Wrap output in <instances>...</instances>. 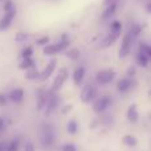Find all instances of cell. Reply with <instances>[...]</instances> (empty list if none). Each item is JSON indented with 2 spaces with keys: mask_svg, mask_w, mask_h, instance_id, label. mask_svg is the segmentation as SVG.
Instances as JSON below:
<instances>
[{
  "mask_svg": "<svg viewBox=\"0 0 151 151\" xmlns=\"http://www.w3.org/2000/svg\"><path fill=\"white\" fill-rule=\"evenodd\" d=\"M20 150V139L13 138L12 141H9V143L5 147V151H19Z\"/></svg>",
  "mask_w": 151,
  "mask_h": 151,
  "instance_id": "obj_17",
  "label": "cell"
},
{
  "mask_svg": "<svg viewBox=\"0 0 151 151\" xmlns=\"http://www.w3.org/2000/svg\"><path fill=\"white\" fill-rule=\"evenodd\" d=\"M65 56L70 60H77L80 57V50L77 48H70V49H66L65 50Z\"/></svg>",
  "mask_w": 151,
  "mask_h": 151,
  "instance_id": "obj_22",
  "label": "cell"
},
{
  "mask_svg": "<svg viewBox=\"0 0 151 151\" xmlns=\"http://www.w3.org/2000/svg\"><path fill=\"white\" fill-rule=\"evenodd\" d=\"M73 110V105H70V104H66V105H63V107H61V114L63 115H66V114H69V113Z\"/></svg>",
  "mask_w": 151,
  "mask_h": 151,
  "instance_id": "obj_28",
  "label": "cell"
},
{
  "mask_svg": "<svg viewBox=\"0 0 151 151\" xmlns=\"http://www.w3.org/2000/svg\"><path fill=\"white\" fill-rule=\"evenodd\" d=\"M110 104H111V99H110L109 96L99 97V98H97L96 101H94L93 110L96 113H102V111H105V110H106L107 107L110 106Z\"/></svg>",
  "mask_w": 151,
  "mask_h": 151,
  "instance_id": "obj_6",
  "label": "cell"
},
{
  "mask_svg": "<svg viewBox=\"0 0 151 151\" xmlns=\"http://www.w3.org/2000/svg\"><path fill=\"white\" fill-rule=\"evenodd\" d=\"M118 36H119V33H114V32H111L110 35H107V36L104 39V41H102V47L106 48V47H110L111 44H114L115 40L118 39Z\"/></svg>",
  "mask_w": 151,
  "mask_h": 151,
  "instance_id": "obj_15",
  "label": "cell"
},
{
  "mask_svg": "<svg viewBox=\"0 0 151 151\" xmlns=\"http://www.w3.org/2000/svg\"><path fill=\"white\" fill-rule=\"evenodd\" d=\"M24 151H36L33 142L27 141V142H25V145H24Z\"/></svg>",
  "mask_w": 151,
  "mask_h": 151,
  "instance_id": "obj_31",
  "label": "cell"
},
{
  "mask_svg": "<svg viewBox=\"0 0 151 151\" xmlns=\"http://www.w3.org/2000/svg\"><path fill=\"white\" fill-rule=\"evenodd\" d=\"M0 1H4V0H0Z\"/></svg>",
  "mask_w": 151,
  "mask_h": 151,
  "instance_id": "obj_35",
  "label": "cell"
},
{
  "mask_svg": "<svg viewBox=\"0 0 151 151\" xmlns=\"http://www.w3.org/2000/svg\"><path fill=\"white\" fill-rule=\"evenodd\" d=\"M131 48V32L129 35H126L122 40V44H121V49H119V56L121 57H125L129 55Z\"/></svg>",
  "mask_w": 151,
  "mask_h": 151,
  "instance_id": "obj_11",
  "label": "cell"
},
{
  "mask_svg": "<svg viewBox=\"0 0 151 151\" xmlns=\"http://www.w3.org/2000/svg\"><path fill=\"white\" fill-rule=\"evenodd\" d=\"M115 9H117V3H111V4H109L107 8L105 9V12L102 13V19H109L110 16L114 15Z\"/></svg>",
  "mask_w": 151,
  "mask_h": 151,
  "instance_id": "obj_18",
  "label": "cell"
},
{
  "mask_svg": "<svg viewBox=\"0 0 151 151\" xmlns=\"http://www.w3.org/2000/svg\"><path fill=\"white\" fill-rule=\"evenodd\" d=\"M33 47H31V45H28V47L23 48L20 52V57L21 58H31L32 56H33Z\"/></svg>",
  "mask_w": 151,
  "mask_h": 151,
  "instance_id": "obj_21",
  "label": "cell"
},
{
  "mask_svg": "<svg viewBox=\"0 0 151 151\" xmlns=\"http://www.w3.org/2000/svg\"><path fill=\"white\" fill-rule=\"evenodd\" d=\"M4 127H5V121L3 117H0V133L4 130Z\"/></svg>",
  "mask_w": 151,
  "mask_h": 151,
  "instance_id": "obj_32",
  "label": "cell"
},
{
  "mask_svg": "<svg viewBox=\"0 0 151 151\" xmlns=\"http://www.w3.org/2000/svg\"><path fill=\"white\" fill-rule=\"evenodd\" d=\"M80 99L83 104H90L97 99V89L93 85H85L80 93Z\"/></svg>",
  "mask_w": 151,
  "mask_h": 151,
  "instance_id": "obj_4",
  "label": "cell"
},
{
  "mask_svg": "<svg viewBox=\"0 0 151 151\" xmlns=\"http://www.w3.org/2000/svg\"><path fill=\"white\" fill-rule=\"evenodd\" d=\"M36 66V63H35L33 58H21L20 63H19V69L20 70H28L31 68H35Z\"/></svg>",
  "mask_w": 151,
  "mask_h": 151,
  "instance_id": "obj_13",
  "label": "cell"
},
{
  "mask_svg": "<svg viewBox=\"0 0 151 151\" xmlns=\"http://www.w3.org/2000/svg\"><path fill=\"white\" fill-rule=\"evenodd\" d=\"M5 147L7 146H5L4 143H0V151H5Z\"/></svg>",
  "mask_w": 151,
  "mask_h": 151,
  "instance_id": "obj_33",
  "label": "cell"
},
{
  "mask_svg": "<svg viewBox=\"0 0 151 151\" xmlns=\"http://www.w3.org/2000/svg\"><path fill=\"white\" fill-rule=\"evenodd\" d=\"M123 143H126L127 146H135L137 139L134 138V137H131V135H126L125 138H123Z\"/></svg>",
  "mask_w": 151,
  "mask_h": 151,
  "instance_id": "obj_27",
  "label": "cell"
},
{
  "mask_svg": "<svg viewBox=\"0 0 151 151\" xmlns=\"http://www.w3.org/2000/svg\"><path fill=\"white\" fill-rule=\"evenodd\" d=\"M127 118L130 121H137V118H138V114H137V107H135V105H133V106H130V109H129V111H127Z\"/></svg>",
  "mask_w": 151,
  "mask_h": 151,
  "instance_id": "obj_23",
  "label": "cell"
},
{
  "mask_svg": "<svg viewBox=\"0 0 151 151\" xmlns=\"http://www.w3.org/2000/svg\"><path fill=\"white\" fill-rule=\"evenodd\" d=\"M8 104V96H5L4 93L0 91V107H4Z\"/></svg>",
  "mask_w": 151,
  "mask_h": 151,
  "instance_id": "obj_30",
  "label": "cell"
},
{
  "mask_svg": "<svg viewBox=\"0 0 151 151\" xmlns=\"http://www.w3.org/2000/svg\"><path fill=\"white\" fill-rule=\"evenodd\" d=\"M40 74H41V72L35 66V68H31V69H28V70H25V76H24V77H25L27 81H35V80H39Z\"/></svg>",
  "mask_w": 151,
  "mask_h": 151,
  "instance_id": "obj_14",
  "label": "cell"
},
{
  "mask_svg": "<svg viewBox=\"0 0 151 151\" xmlns=\"http://www.w3.org/2000/svg\"><path fill=\"white\" fill-rule=\"evenodd\" d=\"M50 44V37L49 36H41L36 40V45L39 47H45V45Z\"/></svg>",
  "mask_w": 151,
  "mask_h": 151,
  "instance_id": "obj_24",
  "label": "cell"
},
{
  "mask_svg": "<svg viewBox=\"0 0 151 151\" xmlns=\"http://www.w3.org/2000/svg\"><path fill=\"white\" fill-rule=\"evenodd\" d=\"M147 9H149V11H150V12H151V3H150V4H149V5H147Z\"/></svg>",
  "mask_w": 151,
  "mask_h": 151,
  "instance_id": "obj_34",
  "label": "cell"
},
{
  "mask_svg": "<svg viewBox=\"0 0 151 151\" xmlns=\"http://www.w3.org/2000/svg\"><path fill=\"white\" fill-rule=\"evenodd\" d=\"M85 76H86V69L83 68V66H78V68H76L74 72H73V76H72V77H73L74 85L76 86L82 85L83 80H85Z\"/></svg>",
  "mask_w": 151,
  "mask_h": 151,
  "instance_id": "obj_10",
  "label": "cell"
},
{
  "mask_svg": "<svg viewBox=\"0 0 151 151\" xmlns=\"http://www.w3.org/2000/svg\"><path fill=\"white\" fill-rule=\"evenodd\" d=\"M16 16V9L9 11V12H4V15L0 19V31H5L12 25V21Z\"/></svg>",
  "mask_w": 151,
  "mask_h": 151,
  "instance_id": "obj_8",
  "label": "cell"
},
{
  "mask_svg": "<svg viewBox=\"0 0 151 151\" xmlns=\"http://www.w3.org/2000/svg\"><path fill=\"white\" fill-rule=\"evenodd\" d=\"M48 104V94L45 93H39L36 97V110L37 111H41V110H45Z\"/></svg>",
  "mask_w": 151,
  "mask_h": 151,
  "instance_id": "obj_12",
  "label": "cell"
},
{
  "mask_svg": "<svg viewBox=\"0 0 151 151\" xmlns=\"http://www.w3.org/2000/svg\"><path fill=\"white\" fill-rule=\"evenodd\" d=\"M69 44H70L69 39L60 40V41L53 42V44H48V45H45V47H42V53H44L45 56H48V57H55L58 53L65 52L69 48Z\"/></svg>",
  "mask_w": 151,
  "mask_h": 151,
  "instance_id": "obj_1",
  "label": "cell"
},
{
  "mask_svg": "<svg viewBox=\"0 0 151 151\" xmlns=\"http://www.w3.org/2000/svg\"><path fill=\"white\" fill-rule=\"evenodd\" d=\"M24 96H25V91H24L23 88H15L9 91L8 94V99L13 104H21L24 99Z\"/></svg>",
  "mask_w": 151,
  "mask_h": 151,
  "instance_id": "obj_9",
  "label": "cell"
},
{
  "mask_svg": "<svg viewBox=\"0 0 151 151\" xmlns=\"http://www.w3.org/2000/svg\"><path fill=\"white\" fill-rule=\"evenodd\" d=\"M3 9H4V12H9V11L16 9L15 4H13V0H4V4H3Z\"/></svg>",
  "mask_w": 151,
  "mask_h": 151,
  "instance_id": "obj_25",
  "label": "cell"
},
{
  "mask_svg": "<svg viewBox=\"0 0 151 151\" xmlns=\"http://www.w3.org/2000/svg\"><path fill=\"white\" fill-rule=\"evenodd\" d=\"M115 73L113 70H101L96 74V81L99 83V85H107L110 83L113 80H114Z\"/></svg>",
  "mask_w": 151,
  "mask_h": 151,
  "instance_id": "obj_7",
  "label": "cell"
},
{
  "mask_svg": "<svg viewBox=\"0 0 151 151\" xmlns=\"http://www.w3.org/2000/svg\"><path fill=\"white\" fill-rule=\"evenodd\" d=\"M56 68H57V58L56 57H52V60L48 61V64L45 65V68L42 69L41 74H40V81H47L49 80L50 77L53 76V73H55Z\"/></svg>",
  "mask_w": 151,
  "mask_h": 151,
  "instance_id": "obj_5",
  "label": "cell"
},
{
  "mask_svg": "<svg viewBox=\"0 0 151 151\" xmlns=\"http://www.w3.org/2000/svg\"><path fill=\"white\" fill-rule=\"evenodd\" d=\"M121 29H122V24H121L119 21H113V23L110 24V31L114 32V33H119Z\"/></svg>",
  "mask_w": 151,
  "mask_h": 151,
  "instance_id": "obj_26",
  "label": "cell"
},
{
  "mask_svg": "<svg viewBox=\"0 0 151 151\" xmlns=\"http://www.w3.org/2000/svg\"><path fill=\"white\" fill-rule=\"evenodd\" d=\"M28 39H29V33H25V32H16L15 37H13V40L16 42H20V44L25 42Z\"/></svg>",
  "mask_w": 151,
  "mask_h": 151,
  "instance_id": "obj_20",
  "label": "cell"
},
{
  "mask_svg": "<svg viewBox=\"0 0 151 151\" xmlns=\"http://www.w3.org/2000/svg\"><path fill=\"white\" fill-rule=\"evenodd\" d=\"M117 86H118V90L119 91H126V90H129V88L131 86V82L127 78H122L121 81H118Z\"/></svg>",
  "mask_w": 151,
  "mask_h": 151,
  "instance_id": "obj_19",
  "label": "cell"
},
{
  "mask_svg": "<svg viewBox=\"0 0 151 151\" xmlns=\"http://www.w3.org/2000/svg\"><path fill=\"white\" fill-rule=\"evenodd\" d=\"M68 77H69V70L66 68H61L60 70L57 72V74L55 76V78H53V82H52V88H50V90H52V91H58L64 85H65Z\"/></svg>",
  "mask_w": 151,
  "mask_h": 151,
  "instance_id": "obj_2",
  "label": "cell"
},
{
  "mask_svg": "<svg viewBox=\"0 0 151 151\" xmlns=\"http://www.w3.org/2000/svg\"><path fill=\"white\" fill-rule=\"evenodd\" d=\"M78 127H80V126H78V122L76 119H70L68 123H66V131H68L70 135H74V134L77 133Z\"/></svg>",
  "mask_w": 151,
  "mask_h": 151,
  "instance_id": "obj_16",
  "label": "cell"
},
{
  "mask_svg": "<svg viewBox=\"0 0 151 151\" xmlns=\"http://www.w3.org/2000/svg\"><path fill=\"white\" fill-rule=\"evenodd\" d=\"M60 96L57 94V91H52L48 94V104H47V107H45V115L49 117L58 106H60Z\"/></svg>",
  "mask_w": 151,
  "mask_h": 151,
  "instance_id": "obj_3",
  "label": "cell"
},
{
  "mask_svg": "<svg viewBox=\"0 0 151 151\" xmlns=\"http://www.w3.org/2000/svg\"><path fill=\"white\" fill-rule=\"evenodd\" d=\"M61 151H77V147L73 143H65L61 146Z\"/></svg>",
  "mask_w": 151,
  "mask_h": 151,
  "instance_id": "obj_29",
  "label": "cell"
}]
</instances>
